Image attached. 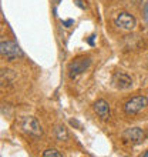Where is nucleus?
Segmentation results:
<instances>
[{"mask_svg":"<svg viewBox=\"0 0 148 157\" xmlns=\"http://www.w3.org/2000/svg\"><path fill=\"white\" fill-rule=\"evenodd\" d=\"M56 137H57V140H60V141L68 139V133H67L64 126H57V127H56Z\"/></svg>","mask_w":148,"mask_h":157,"instance_id":"1a4fd4ad","label":"nucleus"},{"mask_svg":"<svg viewBox=\"0 0 148 157\" xmlns=\"http://www.w3.org/2000/svg\"><path fill=\"white\" fill-rule=\"evenodd\" d=\"M115 26H118L120 29H124V30H132L134 27L137 26V20L135 17L130 14L127 12H121L118 16L115 17L114 20Z\"/></svg>","mask_w":148,"mask_h":157,"instance_id":"39448f33","label":"nucleus"},{"mask_svg":"<svg viewBox=\"0 0 148 157\" xmlns=\"http://www.w3.org/2000/svg\"><path fill=\"white\" fill-rule=\"evenodd\" d=\"M148 106V99L145 96H135L125 101L124 104V112L127 114H137V113L142 112L145 107Z\"/></svg>","mask_w":148,"mask_h":157,"instance_id":"f03ea898","label":"nucleus"},{"mask_svg":"<svg viewBox=\"0 0 148 157\" xmlns=\"http://www.w3.org/2000/svg\"><path fill=\"white\" fill-rule=\"evenodd\" d=\"M61 156L63 154L56 149H49L46 151H43V157H61Z\"/></svg>","mask_w":148,"mask_h":157,"instance_id":"9d476101","label":"nucleus"},{"mask_svg":"<svg viewBox=\"0 0 148 157\" xmlns=\"http://www.w3.org/2000/svg\"><path fill=\"white\" fill-rule=\"evenodd\" d=\"M73 23H74V21H73V20H71V19H70V20H66V21H63V26H66V27H70V26L73 25Z\"/></svg>","mask_w":148,"mask_h":157,"instance_id":"ddd939ff","label":"nucleus"},{"mask_svg":"<svg viewBox=\"0 0 148 157\" xmlns=\"http://www.w3.org/2000/svg\"><path fill=\"white\" fill-rule=\"evenodd\" d=\"M0 52H2V56L6 57L7 60H14V59L23 56V52L20 50V47L14 41H10V40H2Z\"/></svg>","mask_w":148,"mask_h":157,"instance_id":"7ed1b4c3","label":"nucleus"},{"mask_svg":"<svg viewBox=\"0 0 148 157\" xmlns=\"http://www.w3.org/2000/svg\"><path fill=\"white\" fill-rule=\"evenodd\" d=\"M93 107H94V112L98 114V117H101L103 120H108V119H110V116H111V113H110V104H108L104 99L97 100Z\"/></svg>","mask_w":148,"mask_h":157,"instance_id":"6e6552de","label":"nucleus"},{"mask_svg":"<svg viewBox=\"0 0 148 157\" xmlns=\"http://www.w3.org/2000/svg\"><path fill=\"white\" fill-rule=\"evenodd\" d=\"M144 17L148 23V3H145V6H144Z\"/></svg>","mask_w":148,"mask_h":157,"instance_id":"f8f14e48","label":"nucleus"},{"mask_svg":"<svg viewBox=\"0 0 148 157\" xmlns=\"http://www.w3.org/2000/svg\"><path fill=\"white\" fill-rule=\"evenodd\" d=\"M91 59L90 57H77L68 64L67 70H68V77L70 78H77L80 75H83L84 71L90 67Z\"/></svg>","mask_w":148,"mask_h":157,"instance_id":"f257e3e1","label":"nucleus"},{"mask_svg":"<svg viewBox=\"0 0 148 157\" xmlns=\"http://www.w3.org/2000/svg\"><path fill=\"white\" fill-rule=\"evenodd\" d=\"M123 137L132 144H141L145 140V132L140 127H131L123 133Z\"/></svg>","mask_w":148,"mask_h":157,"instance_id":"423d86ee","label":"nucleus"},{"mask_svg":"<svg viewBox=\"0 0 148 157\" xmlns=\"http://www.w3.org/2000/svg\"><path fill=\"white\" fill-rule=\"evenodd\" d=\"M74 3L77 4L80 9H86V4L83 3V0H74Z\"/></svg>","mask_w":148,"mask_h":157,"instance_id":"9b49d317","label":"nucleus"},{"mask_svg":"<svg viewBox=\"0 0 148 157\" xmlns=\"http://www.w3.org/2000/svg\"><path fill=\"white\" fill-rule=\"evenodd\" d=\"M142 157H148V150L145 151V153H142Z\"/></svg>","mask_w":148,"mask_h":157,"instance_id":"2eb2a0df","label":"nucleus"},{"mask_svg":"<svg viewBox=\"0 0 148 157\" xmlns=\"http://www.w3.org/2000/svg\"><path fill=\"white\" fill-rule=\"evenodd\" d=\"M94 37L95 36H91V37L88 39V43H90V44H94Z\"/></svg>","mask_w":148,"mask_h":157,"instance_id":"4468645a","label":"nucleus"},{"mask_svg":"<svg viewBox=\"0 0 148 157\" xmlns=\"http://www.w3.org/2000/svg\"><path fill=\"white\" fill-rule=\"evenodd\" d=\"M21 128L27 134H30V136H33V137H40L43 134L40 123L37 121L36 117H31V116L23 117V120H21Z\"/></svg>","mask_w":148,"mask_h":157,"instance_id":"20e7f679","label":"nucleus"},{"mask_svg":"<svg viewBox=\"0 0 148 157\" xmlns=\"http://www.w3.org/2000/svg\"><path fill=\"white\" fill-rule=\"evenodd\" d=\"M111 82H113V86L120 90H127L132 86V78L125 73H115Z\"/></svg>","mask_w":148,"mask_h":157,"instance_id":"0eeeda50","label":"nucleus"}]
</instances>
